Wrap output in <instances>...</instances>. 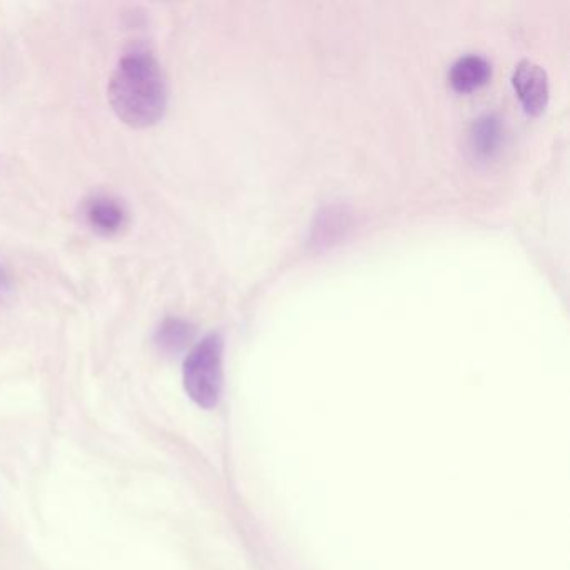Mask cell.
I'll use <instances>...</instances> for the list:
<instances>
[{"mask_svg":"<svg viewBox=\"0 0 570 570\" xmlns=\"http://www.w3.org/2000/svg\"><path fill=\"white\" fill-rule=\"evenodd\" d=\"M86 218L99 235L111 236L126 225V212L121 203L109 196H96L86 206Z\"/></svg>","mask_w":570,"mask_h":570,"instance_id":"5b68a950","label":"cell"},{"mask_svg":"<svg viewBox=\"0 0 570 570\" xmlns=\"http://www.w3.org/2000/svg\"><path fill=\"white\" fill-rule=\"evenodd\" d=\"M512 85L523 109L529 115H540L546 111L549 102V78L542 66L530 59H523L513 71Z\"/></svg>","mask_w":570,"mask_h":570,"instance_id":"3957f363","label":"cell"},{"mask_svg":"<svg viewBox=\"0 0 570 570\" xmlns=\"http://www.w3.org/2000/svg\"><path fill=\"white\" fill-rule=\"evenodd\" d=\"M470 138H472L473 148L480 155H490L495 151L500 139H502V126H500L499 119L495 116H483L473 125Z\"/></svg>","mask_w":570,"mask_h":570,"instance_id":"8992f818","label":"cell"},{"mask_svg":"<svg viewBox=\"0 0 570 570\" xmlns=\"http://www.w3.org/2000/svg\"><path fill=\"white\" fill-rule=\"evenodd\" d=\"M109 102L122 122L149 128L165 115L168 91L158 61L148 52L125 56L109 82Z\"/></svg>","mask_w":570,"mask_h":570,"instance_id":"6da1fadb","label":"cell"},{"mask_svg":"<svg viewBox=\"0 0 570 570\" xmlns=\"http://www.w3.org/2000/svg\"><path fill=\"white\" fill-rule=\"evenodd\" d=\"M183 382L193 402L203 409H213L218 403L223 383V340L218 333L205 336L189 352Z\"/></svg>","mask_w":570,"mask_h":570,"instance_id":"7a4b0ae2","label":"cell"},{"mask_svg":"<svg viewBox=\"0 0 570 570\" xmlns=\"http://www.w3.org/2000/svg\"><path fill=\"white\" fill-rule=\"evenodd\" d=\"M490 62L480 55H465L456 59L450 68V85L455 91L470 92L489 81Z\"/></svg>","mask_w":570,"mask_h":570,"instance_id":"277c9868","label":"cell"},{"mask_svg":"<svg viewBox=\"0 0 570 570\" xmlns=\"http://www.w3.org/2000/svg\"><path fill=\"white\" fill-rule=\"evenodd\" d=\"M193 328L188 322L179 318L166 320L156 335V343L163 352H179L191 338Z\"/></svg>","mask_w":570,"mask_h":570,"instance_id":"52a82bcc","label":"cell"}]
</instances>
